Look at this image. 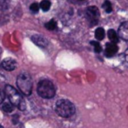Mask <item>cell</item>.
<instances>
[{
  "instance_id": "5b68a950",
  "label": "cell",
  "mask_w": 128,
  "mask_h": 128,
  "mask_svg": "<svg viewBox=\"0 0 128 128\" xmlns=\"http://www.w3.org/2000/svg\"><path fill=\"white\" fill-rule=\"evenodd\" d=\"M86 15L87 18L89 19V21L91 22V24H95L98 22V18H99V10L97 7L95 6H90L87 8L86 10Z\"/></svg>"
},
{
  "instance_id": "7c38bea8",
  "label": "cell",
  "mask_w": 128,
  "mask_h": 128,
  "mask_svg": "<svg viewBox=\"0 0 128 128\" xmlns=\"http://www.w3.org/2000/svg\"><path fill=\"white\" fill-rule=\"evenodd\" d=\"M50 6H51V3L49 0H42L40 3V8L43 11H48L50 9Z\"/></svg>"
},
{
  "instance_id": "7a4b0ae2",
  "label": "cell",
  "mask_w": 128,
  "mask_h": 128,
  "mask_svg": "<svg viewBox=\"0 0 128 128\" xmlns=\"http://www.w3.org/2000/svg\"><path fill=\"white\" fill-rule=\"evenodd\" d=\"M37 92H38L39 96H41L42 98L50 99V98L54 97L56 89H55L54 84L50 80L44 79V80H41L38 83V85H37Z\"/></svg>"
},
{
  "instance_id": "44dd1931",
  "label": "cell",
  "mask_w": 128,
  "mask_h": 128,
  "mask_svg": "<svg viewBox=\"0 0 128 128\" xmlns=\"http://www.w3.org/2000/svg\"><path fill=\"white\" fill-rule=\"evenodd\" d=\"M79 1H83V0H79Z\"/></svg>"
},
{
  "instance_id": "2e32d148",
  "label": "cell",
  "mask_w": 128,
  "mask_h": 128,
  "mask_svg": "<svg viewBox=\"0 0 128 128\" xmlns=\"http://www.w3.org/2000/svg\"><path fill=\"white\" fill-rule=\"evenodd\" d=\"M39 4L38 3H32L31 5H30V10L33 12V13H36V12H38V10H39Z\"/></svg>"
},
{
  "instance_id": "52a82bcc",
  "label": "cell",
  "mask_w": 128,
  "mask_h": 128,
  "mask_svg": "<svg viewBox=\"0 0 128 128\" xmlns=\"http://www.w3.org/2000/svg\"><path fill=\"white\" fill-rule=\"evenodd\" d=\"M118 36L123 40L128 41V22H123L118 29Z\"/></svg>"
},
{
  "instance_id": "5bb4252c",
  "label": "cell",
  "mask_w": 128,
  "mask_h": 128,
  "mask_svg": "<svg viewBox=\"0 0 128 128\" xmlns=\"http://www.w3.org/2000/svg\"><path fill=\"white\" fill-rule=\"evenodd\" d=\"M103 9L107 12V13H110V12H112V4L110 3V1L109 0H105L104 2H103Z\"/></svg>"
},
{
  "instance_id": "e0dca14e",
  "label": "cell",
  "mask_w": 128,
  "mask_h": 128,
  "mask_svg": "<svg viewBox=\"0 0 128 128\" xmlns=\"http://www.w3.org/2000/svg\"><path fill=\"white\" fill-rule=\"evenodd\" d=\"M91 44L94 46V50H95V52H100V51L102 50V48H101V46H100V44H99L98 42L91 41Z\"/></svg>"
},
{
  "instance_id": "ba28073f",
  "label": "cell",
  "mask_w": 128,
  "mask_h": 128,
  "mask_svg": "<svg viewBox=\"0 0 128 128\" xmlns=\"http://www.w3.org/2000/svg\"><path fill=\"white\" fill-rule=\"evenodd\" d=\"M31 39H32V41H33L36 45H38V46H40V47L45 48V47L48 45L47 39L44 38V37L41 36V35H33V36L31 37Z\"/></svg>"
},
{
  "instance_id": "6da1fadb",
  "label": "cell",
  "mask_w": 128,
  "mask_h": 128,
  "mask_svg": "<svg viewBox=\"0 0 128 128\" xmlns=\"http://www.w3.org/2000/svg\"><path fill=\"white\" fill-rule=\"evenodd\" d=\"M55 110L59 116L63 118H69L75 113V106L69 100L60 99L56 103Z\"/></svg>"
},
{
  "instance_id": "4fadbf2b",
  "label": "cell",
  "mask_w": 128,
  "mask_h": 128,
  "mask_svg": "<svg viewBox=\"0 0 128 128\" xmlns=\"http://www.w3.org/2000/svg\"><path fill=\"white\" fill-rule=\"evenodd\" d=\"M2 109L5 111V112H12L13 109H14V105L11 103V102H5L2 106Z\"/></svg>"
},
{
  "instance_id": "ffe728a7",
  "label": "cell",
  "mask_w": 128,
  "mask_h": 128,
  "mask_svg": "<svg viewBox=\"0 0 128 128\" xmlns=\"http://www.w3.org/2000/svg\"><path fill=\"white\" fill-rule=\"evenodd\" d=\"M0 128H3V127H2V126H1V125H0Z\"/></svg>"
},
{
  "instance_id": "9c48e42d",
  "label": "cell",
  "mask_w": 128,
  "mask_h": 128,
  "mask_svg": "<svg viewBox=\"0 0 128 128\" xmlns=\"http://www.w3.org/2000/svg\"><path fill=\"white\" fill-rule=\"evenodd\" d=\"M117 50H118V47H117V45L115 43H112V42L111 43H107L106 44V48H105V55L107 57H112L113 55L116 54Z\"/></svg>"
},
{
  "instance_id": "9a60e30c",
  "label": "cell",
  "mask_w": 128,
  "mask_h": 128,
  "mask_svg": "<svg viewBox=\"0 0 128 128\" xmlns=\"http://www.w3.org/2000/svg\"><path fill=\"white\" fill-rule=\"evenodd\" d=\"M45 27L48 29V30H54L56 28V21L55 20H50L49 22H47L45 24Z\"/></svg>"
},
{
  "instance_id": "8fae6325",
  "label": "cell",
  "mask_w": 128,
  "mask_h": 128,
  "mask_svg": "<svg viewBox=\"0 0 128 128\" xmlns=\"http://www.w3.org/2000/svg\"><path fill=\"white\" fill-rule=\"evenodd\" d=\"M104 36H105V31H104V29L101 28V27L97 28L96 31H95V37H96V39H97V40H102V39L104 38Z\"/></svg>"
},
{
  "instance_id": "3957f363",
  "label": "cell",
  "mask_w": 128,
  "mask_h": 128,
  "mask_svg": "<svg viewBox=\"0 0 128 128\" xmlns=\"http://www.w3.org/2000/svg\"><path fill=\"white\" fill-rule=\"evenodd\" d=\"M5 94L8 97L9 101L14 105L17 106L20 110L25 109V102L23 97L20 95V93L11 85H6L5 86Z\"/></svg>"
},
{
  "instance_id": "ac0fdd59",
  "label": "cell",
  "mask_w": 128,
  "mask_h": 128,
  "mask_svg": "<svg viewBox=\"0 0 128 128\" xmlns=\"http://www.w3.org/2000/svg\"><path fill=\"white\" fill-rule=\"evenodd\" d=\"M3 100H4V95H3V93H2V91L0 89V104L3 102Z\"/></svg>"
},
{
  "instance_id": "277c9868",
  "label": "cell",
  "mask_w": 128,
  "mask_h": 128,
  "mask_svg": "<svg viewBox=\"0 0 128 128\" xmlns=\"http://www.w3.org/2000/svg\"><path fill=\"white\" fill-rule=\"evenodd\" d=\"M17 86L22 94L30 95L32 92V78L27 72H22L17 77Z\"/></svg>"
},
{
  "instance_id": "d6986e66",
  "label": "cell",
  "mask_w": 128,
  "mask_h": 128,
  "mask_svg": "<svg viewBox=\"0 0 128 128\" xmlns=\"http://www.w3.org/2000/svg\"><path fill=\"white\" fill-rule=\"evenodd\" d=\"M124 58H125V61L126 62H128V49L125 51V53H124Z\"/></svg>"
},
{
  "instance_id": "8992f818",
  "label": "cell",
  "mask_w": 128,
  "mask_h": 128,
  "mask_svg": "<svg viewBox=\"0 0 128 128\" xmlns=\"http://www.w3.org/2000/svg\"><path fill=\"white\" fill-rule=\"evenodd\" d=\"M1 67L7 71H12L16 68V61L12 58H5L1 62Z\"/></svg>"
},
{
  "instance_id": "30bf717a",
  "label": "cell",
  "mask_w": 128,
  "mask_h": 128,
  "mask_svg": "<svg viewBox=\"0 0 128 128\" xmlns=\"http://www.w3.org/2000/svg\"><path fill=\"white\" fill-rule=\"evenodd\" d=\"M108 38L111 40L112 43H116V42H118L119 36L113 29H110V30H108Z\"/></svg>"
}]
</instances>
